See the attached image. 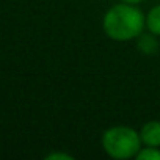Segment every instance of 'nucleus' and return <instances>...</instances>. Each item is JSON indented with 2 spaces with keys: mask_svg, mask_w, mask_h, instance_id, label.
<instances>
[{
  "mask_svg": "<svg viewBox=\"0 0 160 160\" xmlns=\"http://www.w3.org/2000/svg\"><path fill=\"white\" fill-rule=\"evenodd\" d=\"M141 138L137 130L127 126H115L104 132L102 135V148L112 157L118 160L135 157L141 149Z\"/></svg>",
  "mask_w": 160,
  "mask_h": 160,
  "instance_id": "2",
  "label": "nucleus"
},
{
  "mask_svg": "<svg viewBox=\"0 0 160 160\" xmlns=\"http://www.w3.org/2000/svg\"><path fill=\"white\" fill-rule=\"evenodd\" d=\"M146 27L154 36H160V5L154 7L146 16Z\"/></svg>",
  "mask_w": 160,
  "mask_h": 160,
  "instance_id": "4",
  "label": "nucleus"
},
{
  "mask_svg": "<svg viewBox=\"0 0 160 160\" xmlns=\"http://www.w3.org/2000/svg\"><path fill=\"white\" fill-rule=\"evenodd\" d=\"M57 158L72 160V157H71V155H68V154H60V152H57V154H49V155L46 157V160H57Z\"/></svg>",
  "mask_w": 160,
  "mask_h": 160,
  "instance_id": "6",
  "label": "nucleus"
},
{
  "mask_svg": "<svg viewBox=\"0 0 160 160\" xmlns=\"http://www.w3.org/2000/svg\"><path fill=\"white\" fill-rule=\"evenodd\" d=\"M146 25V19L138 8L130 3H118L112 7L104 16V32L110 39L130 41L138 38Z\"/></svg>",
  "mask_w": 160,
  "mask_h": 160,
  "instance_id": "1",
  "label": "nucleus"
},
{
  "mask_svg": "<svg viewBox=\"0 0 160 160\" xmlns=\"http://www.w3.org/2000/svg\"><path fill=\"white\" fill-rule=\"evenodd\" d=\"M135 157L138 160H160V151L154 146H146V148H141Z\"/></svg>",
  "mask_w": 160,
  "mask_h": 160,
  "instance_id": "5",
  "label": "nucleus"
},
{
  "mask_svg": "<svg viewBox=\"0 0 160 160\" xmlns=\"http://www.w3.org/2000/svg\"><path fill=\"white\" fill-rule=\"evenodd\" d=\"M124 3H130V5H137V3H141L143 0H121Z\"/></svg>",
  "mask_w": 160,
  "mask_h": 160,
  "instance_id": "7",
  "label": "nucleus"
},
{
  "mask_svg": "<svg viewBox=\"0 0 160 160\" xmlns=\"http://www.w3.org/2000/svg\"><path fill=\"white\" fill-rule=\"evenodd\" d=\"M140 138H141V143H144L146 146L158 148L160 146V121L146 122L140 132Z\"/></svg>",
  "mask_w": 160,
  "mask_h": 160,
  "instance_id": "3",
  "label": "nucleus"
}]
</instances>
